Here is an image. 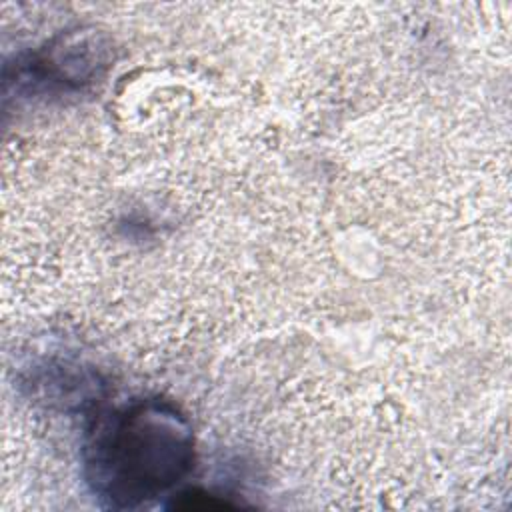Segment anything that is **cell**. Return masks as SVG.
I'll return each instance as SVG.
<instances>
[{
    "mask_svg": "<svg viewBox=\"0 0 512 512\" xmlns=\"http://www.w3.org/2000/svg\"><path fill=\"white\" fill-rule=\"evenodd\" d=\"M192 456V432L176 408L140 402L98 428L90 482L112 506H136L172 488L190 470Z\"/></svg>",
    "mask_w": 512,
    "mask_h": 512,
    "instance_id": "6da1fadb",
    "label": "cell"
}]
</instances>
